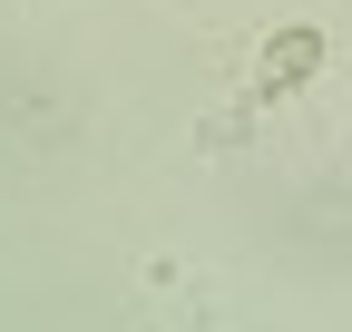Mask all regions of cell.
Segmentation results:
<instances>
[{"label":"cell","instance_id":"cell-1","mask_svg":"<svg viewBox=\"0 0 352 332\" xmlns=\"http://www.w3.org/2000/svg\"><path fill=\"white\" fill-rule=\"evenodd\" d=\"M303 69H314V29H284L274 59H264V88H284V78H303Z\"/></svg>","mask_w":352,"mask_h":332}]
</instances>
